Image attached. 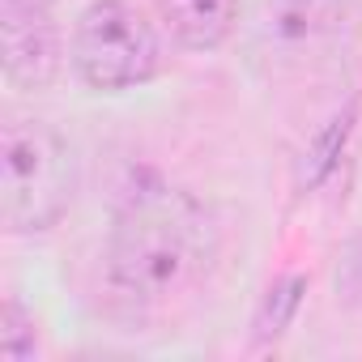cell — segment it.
<instances>
[{
	"mask_svg": "<svg viewBox=\"0 0 362 362\" xmlns=\"http://www.w3.org/2000/svg\"><path fill=\"white\" fill-rule=\"evenodd\" d=\"M209 260V222L188 192L136 188L111 230L107 269L128 298H170Z\"/></svg>",
	"mask_w": 362,
	"mask_h": 362,
	"instance_id": "6da1fadb",
	"label": "cell"
},
{
	"mask_svg": "<svg viewBox=\"0 0 362 362\" xmlns=\"http://www.w3.org/2000/svg\"><path fill=\"white\" fill-rule=\"evenodd\" d=\"M77 166L69 145L35 119H13L0 132V222L13 235L52 230L73 205Z\"/></svg>",
	"mask_w": 362,
	"mask_h": 362,
	"instance_id": "7a4b0ae2",
	"label": "cell"
},
{
	"mask_svg": "<svg viewBox=\"0 0 362 362\" xmlns=\"http://www.w3.org/2000/svg\"><path fill=\"white\" fill-rule=\"evenodd\" d=\"M73 64L94 90L145 86L158 73V35L128 0H94L73 30Z\"/></svg>",
	"mask_w": 362,
	"mask_h": 362,
	"instance_id": "3957f363",
	"label": "cell"
},
{
	"mask_svg": "<svg viewBox=\"0 0 362 362\" xmlns=\"http://www.w3.org/2000/svg\"><path fill=\"white\" fill-rule=\"evenodd\" d=\"M60 73V35L43 13H5V77L18 90H43Z\"/></svg>",
	"mask_w": 362,
	"mask_h": 362,
	"instance_id": "277c9868",
	"label": "cell"
},
{
	"mask_svg": "<svg viewBox=\"0 0 362 362\" xmlns=\"http://www.w3.org/2000/svg\"><path fill=\"white\" fill-rule=\"evenodd\" d=\"M158 13L184 47L214 52L235 30L239 0H158Z\"/></svg>",
	"mask_w": 362,
	"mask_h": 362,
	"instance_id": "5b68a950",
	"label": "cell"
},
{
	"mask_svg": "<svg viewBox=\"0 0 362 362\" xmlns=\"http://www.w3.org/2000/svg\"><path fill=\"white\" fill-rule=\"evenodd\" d=\"M349 0H269V35L286 47H311L349 22Z\"/></svg>",
	"mask_w": 362,
	"mask_h": 362,
	"instance_id": "8992f818",
	"label": "cell"
},
{
	"mask_svg": "<svg viewBox=\"0 0 362 362\" xmlns=\"http://www.w3.org/2000/svg\"><path fill=\"white\" fill-rule=\"evenodd\" d=\"M30 354H35V320L22 311L18 298H5V311H0V358L22 362Z\"/></svg>",
	"mask_w": 362,
	"mask_h": 362,
	"instance_id": "52a82bcc",
	"label": "cell"
},
{
	"mask_svg": "<svg viewBox=\"0 0 362 362\" xmlns=\"http://www.w3.org/2000/svg\"><path fill=\"white\" fill-rule=\"evenodd\" d=\"M56 0H5V13H47Z\"/></svg>",
	"mask_w": 362,
	"mask_h": 362,
	"instance_id": "ba28073f",
	"label": "cell"
}]
</instances>
